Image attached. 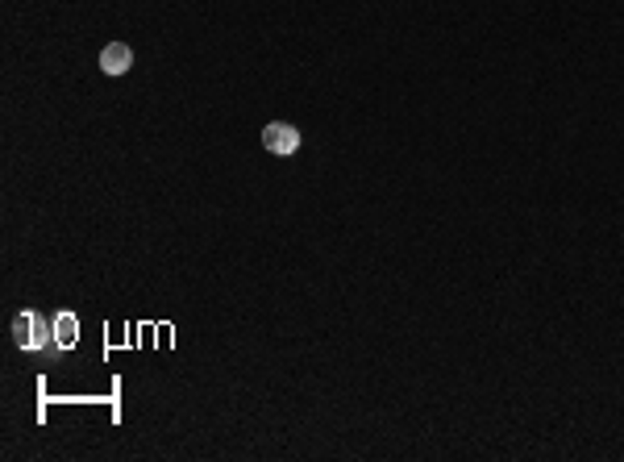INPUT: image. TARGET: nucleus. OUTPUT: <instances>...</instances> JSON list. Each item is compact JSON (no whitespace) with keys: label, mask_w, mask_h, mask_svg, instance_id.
Here are the masks:
<instances>
[{"label":"nucleus","mask_w":624,"mask_h":462,"mask_svg":"<svg viewBox=\"0 0 624 462\" xmlns=\"http://www.w3.org/2000/svg\"><path fill=\"white\" fill-rule=\"evenodd\" d=\"M129 67H134V50H129L126 42H108V46L100 50V71H105V75H126Z\"/></svg>","instance_id":"7ed1b4c3"},{"label":"nucleus","mask_w":624,"mask_h":462,"mask_svg":"<svg viewBox=\"0 0 624 462\" xmlns=\"http://www.w3.org/2000/svg\"><path fill=\"white\" fill-rule=\"evenodd\" d=\"M263 146L271 150V155H296L300 150V129L296 126H283V121H271V126H263Z\"/></svg>","instance_id":"f03ea898"},{"label":"nucleus","mask_w":624,"mask_h":462,"mask_svg":"<svg viewBox=\"0 0 624 462\" xmlns=\"http://www.w3.org/2000/svg\"><path fill=\"white\" fill-rule=\"evenodd\" d=\"M13 342H17L21 350H46V346L55 342V321H46L42 313L25 308V313H17V321H13Z\"/></svg>","instance_id":"f257e3e1"},{"label":"nucleus","mask_w":624,"mask_h":462,"mask_svg":"<svg viewBox=\"0 0 624 462\" xmlns=\"http://www.w3.org/2000/svg\"><path fill=\"white\" fill-rule=\"evenodd\" d=\"M75 342H79V316L59 313L55 316V346H59V350H71Z\"/></svg>","instance_id":"20e7f679"}]
</instances>
